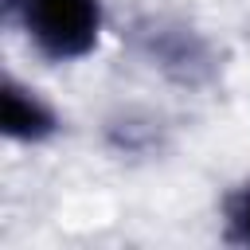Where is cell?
Returning <instances> with one entry per match:
<instances>
[{
    "label": "cell",
    "mask_w": 250,
    "mask_h": 250,
    "mask_svg": "<svg viewBox=\"0 0 250 250\" xmlns=\"http://www.w3.org/2000/svg\"><path fill=\"white\" fill-rule=\"evenodd\" d=\"M223 219H227V238H230V242L250 246V184H242L238 191H230V195H227Z\"/></svg>",
    "instance_id": "cell-3"
},
{
    "label": "cell",
    "mask_w": 250,
    "mask_h": 250,
    "mask_svg": "<svg viewBox=\"0 0 250 250\" xmlns=\"http://www.w3.org/2000/svg\"><path fill=\"white\" fill-rule=\"evenodd\" d=\"M31 47L55 62H74L98 47L102 0H20Z\"/></svg>",
    "instance_id": "cell-1"
},
{
    "label": "cell",
    "mask_w": 250,
    "mask_h": 250,
    "mask_svg": "<svg viewBox=\"0 0 250 250\" xmlns=\"http://www.w3.org/2000/svg\"><path fill=\"white\" fill-rule=\"evenodd\" d=\"M0 121H4V133L12 141H27V145L47 141L59 129L55 109L31 86H20L16 78H8L4 90H0Z\"/></svg>",
    "instance_id": "cell-2"
}]
</instances>
